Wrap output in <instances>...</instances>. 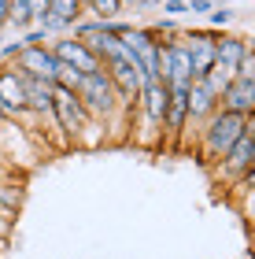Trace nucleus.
Segmentation results:
<instances>
[{"mask_svg": "<svg viewBox=\"0 0 255 259\" xmlns=\"http://www.w3.org/2000/svg\"><path fill=\"white\" fill-rule=\"evenodd\" d=\"M167 104H170V85H167V81H159V78L144 81V85H141V93H137V111H141L148 122H156L159 130H163Z\"/></svg>", "mask_w": 255, "mask_h": 259, "instance_id": "nucleus-11", "label": "nucleus"}, {"mask_svg": "<svg viewBox=\"0 0 255 259\" xmlns=\"http://www.w3.org/2000/svg\"><path fill=\"white\" fill-rule=\"evenodd\" d=\"M82 4H89V0H82Z\"/></svg>", "mask_w": 255, "mask_h": 259, "instance_id": "nucleus-29", "label": "nucleus"}, {"mask_svg": "<svg viewBox=\"0 0 255 259\" xmlns=\"http://www.w3.org/2000/svg\"><path fill=\"white\" fill-rule=\"evenodd\" d=\"M237 78H248V81H255V45H248L244 60L237 63Z\"/></svg>", "mask_w": 255, "mask_h": 259, "instance_id": "nucleus-20", "label": "nucleus"}, {"mask_svg": "<svg viewBox=\"0 0 255 259\" xmlns=\"http://www.w3.org/2000/svg\"><path fill=\"white\" fill-rule=\"evenodd\" d=\"M119 41L130 49V56L137 60V67H141V74H144V81H152V78H159V41L156 37V30L152 26H126L122 33H119Z\"/></svg>", "mask_w": 255, "mask_h": 259, "instance_id": "nucleus-3", "label": "nucleus"}, {"mask_svg": "<svg viewBox=\"0 0 255 259\" xmlns=\"http://www.w3.org/2000/svg\"><path fill=\"white\" fill-rule=\"evenodd\" d=\"M78 81H82V70H74V67H67V63H60V70H56V85L60 89H78Z\"/></svg>", "mask_w": 255, "mask_h": 259, "instance_id": "nucleus-19", "label": "nucleus"}, {"mask_svg": "<svg viewBox=\"0 0 255 259\" xmlns=\"http://www.w3.org/2000/svg\"><path fill=\"white\" fill-rule=\"evenodd\" d=\"M15 67V63H11ZM22 81H26V111L30 115H48L52 111V97H56V85L44 78H30L22 74Z\"/></svg>", "mask_w": 255, "mask_h": 259, "instance_id": "nucleus-14", "label": "nucleus"}, {"mask_svg": "<svg viewBox=\"0 0 255 259\" xmlns=\"http://www.w3.org/2000/svg\"><path fill=\"white\" fill-rule=\"evenodd\" d=\"M0 122H15V119H11V115L4 111V104H0Z\"/></svg>", "mask_w": 255, "mask_h": 259, "instance_id": "nucleus-28", "label": "nucleus"}, {"mask_svg": "<svg viewBox=\"0 0 255 259\" xmlns=\"http://www.w3.org/2000/svg\"><path fill=\"white\" fill-rule=\"evenodd\" d=\"M251 152H255V137L251 134H240L233 141V148L218 159V178H226L229 185H237L240 178H244V170L251 167Z\"/></svg>", "mask_w": 255, "mask_h": 259, "instance_id": "nucleus-10", "label": "nucleus"}, {"mask_svg": "<svg viewBox=\"0 0 255 259\" xmlns=\"http://www.w3.org/2000/svg\"><path fill=\"white\" fill-rule=\"evenodd\" d=\"M52 115H56V122H60L63 137L71 141V145H74L78 137H82L85 122L92 119V115L82 108V100H78L71 89H60V85H56V97H52Z\"/></svg>", "mask_w": 255, "mask_h": 259, "instance_id": "nucleus-6", "label": "nucleus"}, {"mask_svg": "<svg viewBox=\"0 0 255 259\" xmlns=\"http://www.w3.org/2000/svg\"><path fill=\"white\" fill-rule=\"evenodd\" d=\"M15 70L19 74H30V78H44V81H52L56 85V70H60V60L52 56L48 45H22L15 60Z\"/></svg>", "mask_w": 255, "mask_h": 259, "instance_id": "nucleus-8", "label": "nucleus"}, {"mask_svg": "<svg viewBox=\"0 0 255 259\" xmlns=\"http://www.w3.org/2000/svg\"><path fill=\"white\" fill-rule=\"evenodd\" d=\"M159 81H167V85H189L192 81L189 52H185V45L178 37L159 45Z\"/></svg>", "mask_w": 255, "mask_h": 259, "instance_id": "nucleus-7", "label": "nucleus"}, {"mask_svg": "<svg viewBox=\"0 0 255 259\" xmlns=\"http://www.w3.org/2000/svg\"><path fill=\"white\" fill-rule=\"evenodd\" d=\"M233 78H237V74H233L229 67H222V63H215L211 70H207V85H211V89L218 93V97H222V89H226V85H229Z\"/></svg>", "mask_w": 255, "mask_h": 259, "instance_id": "nucleus-18", "label": "nucleus"}, {"mask_svg": "<svg viewBox=\"0 0 255 259\" xmlns=\"http://www.w3.org/2000/svg\"><path fill=\"white\" fill-rule=\"evenodd\" d=\"M74 97L82 100V108L92 115V119H100V122H111L115 115L126 108V100L119 97V89H115V81L108 78V70L82 74V81H78V89H74Z\"/></svg>", "mask_w": 255, "mask_h": 259, "instance_id": "nucleus-1", "label": "nucleus"}, {"mask_svg": "<svg viewBox=\"0 0 255 259\" xmlns=\"http://www.w3.org/2000/svg\"><path fill=\"white\" fill-rule=\"evenodd\" d=\"M207 22H211V30H222L233 22V11L229 8H215V11H207Z\"/></svg>", "mask_w": 255, "mask_h": 259, "instance_id": "nucleus-21", "label": "nucleus"}, {"mask_svg": "<svg viewBox=\"0 0 255 259\" xmlns=\"http://www.w3.org/2000/svg\"><path fill=\"white\" fill-rule=\"evenodd\" d=\"M218 108H222V111H237V115L255 111V81L233 78V81L222 89V97H218Z\"/></svg>", "mask_w": 255, "mask_h": 259, "instance_id": "nucleus-13", "label": "nucleus"}, {"mask_svg": "<svg viewBox=\"0 0 255 259\" xmlns=\"http://www.w3.org/2000/svg\"><path fill=\"white\" fill-rule=\"evenodd\" d=\"M237 189H240V193H255V167L244 170V178L237 182Z\"/></svg>", "mask_w": 255, "mask_h": 259, "instance_id": "nucleus-25", "label": "nucleus"}, {"mask_svg": "<svg viewBox=\"0 0 255 259\" xmlns=\"http://www.w3.org/2000/svg\"><path fill=\"white\" fill-rule=\"evenodd\" d=\"M19 207H22V189L19 185H0V215L15 219Z\"/></svg>", "mask_w": 255, "mask_h": 259, "instance_id": "nucleus-16", "label": "nucleus"}, {"mask_svg": "<svg viewBox=\"0 0 255 259\" xmlns=\"http://www.w3.org/2000/svg\"><path fill=\"white\" fill-rule=\"evenodd\" d=\"M178 41L185 45V52H189L192 78H207V70L215 67L218 30H211V26H200V30H181V33H178Z\"/></svg>", "mask_w": 255, "mask_h": 259, "instance_id": "nucleus-4", "label": "nucleus"}, {"mask_svg": "<svg viewBox=\"0 0 255 259\" xmlns=\"http://www.w3.org/2000/svg\"><path fill=\"white\" fill-rule=\"evenodd\" d=\"M85 11H92V19H119L122 15V0H89Z\"/></svg>", "mask_w": 255, "mask_h": 259, "instance_id": "nucleus-17", "label": "nucleus"}, {"mask_svg": "<svg viewBox=\"0 0 255 259\" xmlns=\"http://www.w3.org/2000/svg\"><path fill=\"white\" fill-rule=\"evenodd\" d=\"M244 52H248V41H244V37H237V33H218L215 63H222V67H229V70L237 74V63L244 60Z\"/></svg>", "mask_w": 255, "mask_h": 259, "instance_id": "nucleus-15", "label": "nucleus"}, {"mask_svg": "<svg viewBox=\"0 0 255 259\" xmlns=\"http://www.w3.org/2000/svg\"><path fill=\"white\" fill-rule=\"evenodd\" d=\"M159 8H163V15H167V19L189 15V4H185V0H159Z\"/></svg>", "mask_w": 255, "mask_h": 259, "instance_id": "nucleus-23", "label": "nucleus"}, {"mask_svg": "<svg viewBox=\"0 0 255 259\" xmlns=\"http://www.w3.org/2000/svg\"><path fill=\"white\" fill-rule=\"evenodd\" d=\"M152 0H122V8H148Z\"/></svg>", "mask_w": 255, "mask_h": 259, "instance_id": "nucleus-27", "label": "nucleus"}, {"mask_svg": "<svg viewBox=\"0 0 255 259\" xmlns=\"http://www.w3.org/2000/svg\"><path fill=\"white\" fill-rule=\"evenodd\" d=\"M152 4H159V0H152Z\"/></svg>", "mask_w": 255, "mask_h": 259, "instance_id": "nucleus-30", "label": "nucleus"}, {"mask_svg": "<svg viewBox=\"0 0 255 259\" xmlns=\"http://www.w3.org/2000/svg\"><path fill=\"white\" fill-rule=\"evenodd\" d=\"M0 252H4V248H0Z\"/></svg>", "mask_w": 255, "mask_h": 259, "instance_id": "nucleus-31", "label": "nucleus"}, {"mask_svg": "<svg viewBox=\"0 0 255 259\" xmlns=\"http://www.w3.org/2000/svg\"><path fill=\"white\" fill-rule=\"evenodd\" d=\"M22 45H48L52 37L44 33V26H30V30H22V37H19Z\"/></svg>", "mask_w": 255, "mask_h": 259, "instance_id": "nucleus-22", "label": "nucleus"}, {"mask_svg": "<svg viewBox=\"0 0 255 259\" xmlns=\"http://www.w3.org/2000/svg\"><path fill=\"white\" fill-rule=\"evenodd\" d=\"M189 4L192 15H207V11H215V0H185Z\"/></svg>", "mask_w": 255, "mask_h": 259, "instance_id": "nucleus-24", "label": "nucleus"}, {"mask_svg": "<svg viewBox=\"0 0 255 259\" xmlns=\"http://www.w3.org/2000/svg\"><path fill=\"white\" fill-rule=\"evenodd\" d=\"M48 49H52V56H56L60 63L74 67V70H82V74H96V70H104L100 56L92 52L85 41H78L74 33H60V37H52V41H48Z\"/></svg>", "mask_w": 255, "mask_h": 259, "instance_id": "nucleus-5", "label": "nucleus"}, {"mask_svg": "<svg viewBox=\"0 0 255 259\" xmlns=\"http://www.w3.org/2000/svg\"><path fill=\"white\" fill-rule=\"evenodd\" d=\"M218 111V93L207 85V78L189 81V122H207Z\"/></svg>", "mask_w": 255, "mask_h": 259, "instance_id": "nucleus-12", "label": "nucleus"}, {"mask_svg": "<svg viewBox=\"0 0 255 259\" xmlns=\"http://www.w3.org/2000/svg\"><path fill=\"white\" fill-rule=\"evenodd\" d=\"M240 134H244V115L218 108L200 130V156H203V163H218L229 148H233V141Z\"/></svg>", "mask_w": 255, "mask_h": 259, "instance_id": "nucleus-2", "label": "nucleus"}, {"mask_svg": "<svg viewBox=\"0 0 255 259\" xmlns=\"http://www.w3.org/2000/svg\"><path fill=\"white\" fill-rule=\"evenodd\" d=\"M0 104H4V111L15 122L30 119V111H26V81H22V74L11 63L0 67Z\"/></svg>", "mask_w": 255, "mask_h": 259, "instance_id": "nucleus-9", "label": "nucleus"}, {"mask_svg": "<svg viewBox=\"0 0 255 259\" xmlns=\"http://www.w3.org/2000/svg\"><path fill=\"white\" fill-rule=\"evenodd\" d=\"M11 222H15V219L0 215V248H4V244H8V237H11Z\"/></svg>", "mask_w": 255, "mask_h": 259, "instance_id": "nucleus-26", "label": "nucleus"}]
</instances>
